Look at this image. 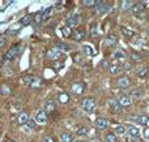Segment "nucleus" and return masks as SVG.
<instances>
[{"label":"nucleus","mask_w":149,"mask_h":142,"mask_svg":"<svg viewBox=\"0 0 149 142\" xmlns=\"http://www.w3.org/2000/svg\"><path fill=\"white\" fill-rule=\"evenodd\" d=\"M94 107H95V102L93 98H85L84 101H82V108H84V111L88 112V114H92V112L94 111Z\"/></svg>","instance_id":"nucleus-1"},{"label":"nucleus","mask_w":149,"mask_h":142,"mask_svg":"<svg viewBox=\"0 0 149 142\" xmlns=\"http://www.w3.org/2000/svg\"><path fill=\"white\" fill-rule=\"evenodd\" d=\"M80 22H81V17H80L77 13H72V14L67 18V26L68 28H71V29L76 28Z\"/></svg>","instance_id":"nucleus-2"},{"label":"nucleus","mask_w":149,"mask_h":142,"mask_svg":"<svg viewBox=\"0 0 149 142\" xmlns=\"http://www.w3.org/2000/svg\"><path fill=\"white\" fill-rule=\"evenodd\" d=\"M20 50H21L20 44H15L13 47H10L9 51L5 54V60H13L16 56H17L18 52H20Z\"/></svg>","instance_id":"nucleus-3"},{"label":"nucleus","mask_w":149,"mask_h":142,"mask_svg":"<svg viewBox=\"0 0 149 142\" xmlns=\"http://www.w3.org/2000/svg\"><path fill=\"white\" fill-rule=\"evenodd\" d=\"M60 55H62V51H60L59 48H50L49 51H47V59L49 60H52V61H55V60H58L60 57Z\"/></svg>","instance_id":"nucleus-4"},{"label":"nucleus","mask_w":149,"mask_h":142,"mask_svg":"<svg viewBox=\"0 0 149 142\" xmlns=\"http://www.w3.org/2000/svg\"><path fill=\"white\" fill-rule=\"evenodd\" d=\"M36 123H37V124H46V123H47V112L45 111V110L37 112Z\"/></svg>","instance_id":"nucleus-5"},{"label":"nucleus","mask_w":149,"mask_h":142,"mask_svg":"<svg viewBox=\"0 0 149 142\" xmlns=\"http://www.w3.org/2000/svg\"><path fill=\"white\" fill-rule=\"evenodd\" d=\"M26 82H28V85L30 86L31 89H37V88H39L41 86V78H38V77H29V78H26Z\"/></svg>","instance_id":"nucleus-6"},{"label":"nucleus","mask_w":149,"mask_h":142,"mask_svg":"<svg viewBox=\"0 0 149 142\" xmlns=\"http://www.w3.org/2000/svg\"><path fill=\"white\" fill-rule=\"evenodd\" d=\"M131 120H134L137 124H141V125H148V121H149V119L147 116H144V115H134V116H131Z\"/></svg>","instance_id":"nucleus-7"},{"label":"nucleus","mask_w":149,"mask_h":142,"mask_svg":"<svg viewBox=\"0 0 149 142\" xmlns=\"http://www.w3.org/2000/svg\"><path fill=\"white\" fill-rule=\"evenodd\" d=\"M109 9H110V7H109L107 4H105L103 1H98L97 5H95V12L100 13V14H102V13H106Z\"/></svg>","instance_id":"nucleus-8"},{"label":"nucleus","mask_w":149,"mask_h":142,"mask_svg":"<svg viewBox=\"0 0 149 142\" xmlns=\"http://www.w3.org/2000/svg\"><path fill=\"white\" fill-rule=\"evenodd\" d=\"M107 124H109V121L105 119V117H98V119L95 120V127H97L100 130L106 129V128H107Z\"/></svg>","instance_id":"nucleus-9"},{"label":"nucleus","mask_w":149,"mask_h":142,"mask_svg":"<svg viewBox=\"0 0 149 142\" xmlns=\"http://www.w3.org/2000/svg\"><path fill=\"white\" fill-rule=\"evenodd\" d=\"M118 103L120 107H128V106H131V99L127 95H120L118 98Z\"/></svg>","instance_id":"nucleus-10"},{"label":"nucleus","mask_w":149,"mask_h":142,"mask_svg":"<svg viewBox=\"0 0 149 142\" xmlns=\"http://www.w3.org/2000/svg\"><path fill=\"white\" fill-rule=\"evenodd\" d=\"M118 86L120 89H128L131 86V81L128 77H122L118 80Z\"/></svg>","instance_id":"nucleus-11"},{"label":"nucleus","mask_w":149,"mask_h":142,"mask_svg":"<svg viewBox=\"0 0 149 142\" xmlns=\"http://www.w3.org/2000/svg\"><path fill=\"white\" fill-rule=\"evenodd\" d=\"M127 133H128L130 137H139L140 130H139V128H136L135 125H131V127L127 128Z\"/></svg>","instance_id":"nucleus-12"},{"label":"nucleus","mask_w":149,"mask_h":142,"mask_svg":"<svg viewBox=\"0 0 149 142\" xmlns=\"http://www.w3.org/2000/svg\"><path fill=\"white\" fill-rule=\"evenodd\" d=\"M28 121H29V115L26 114V112H21V114L17 116V123L18 124L24 125V124H26Z\"/></svg>","instance_id":"nucleus-13"},{"label":"nucleus","mask_w":149,"mask_h":142,"mask_svg":"<svg viewBox=\"0 0 149 142\" xmlns=\"http://www.w3.org/2000/svg\"><path fill=\"white\" fill-rule=\"evenodd\" d=\"M109 107H110V110H113V111H119L120 110V106H119V103H118V101H115V99H113V98H110L109 99Z\"/></svg>","instance_id":"nucleus-14"},{"label":"nucleus","mask_w":149,"mask_h":142,"mask_svg":"<svg viewBox=\"0 0 149 142\" xmlns=\"http://www.w3.org/2000/svg\"><path fill=\"white\" fill-rule=\"evenodd\" d=\"M45 111L49 112V114H51V112L55 111V103L52 101H49L46 102V104H45Z\"/></svg>","instance_id":"nucleus-15"},{"label":"nucleus","mask_w":149,"mask_h":142,"mask_svg":"<svg viewBox=\"0 0 149 142\" xmlns=\"http://www.w3.org/2000/svg\"><path fill=\"white\" fill-rule=\"evenodd\" d=\"M109 73H110L111 76H114V74H118V73H120V70H122V68H120V65H110V68H109Z\"/></svg>","instance_id":"nucleus-16"},{"label":"nucleus","mask_w":149,"mask_h":142,"mask_svg":"<svg viewBox=\"0 0 149 142\" xmlns=\"http://www.w3.org/2000/svg\"><path fill=\"white\" fill-rule=\"evenodd\" d=\"M72 91L74 94H81L82 91H84V86H82V83H73L72 85Z\"/></svg>","instance_id":"nucleus-17"},{"label":"nucleus","mask_w":149,"mask_h":142,"mask_svg":"<svg viewBox=\"0 0 149 142\" xmlns=\"http://www.w3.org/2000/svg\"><path fill=\"white\" fill-rule=\"evenodd\" d=\"M82 5L86 8H95V5H97L98 0H82Z\"/></svg>","instance_id":"nucleus-18"},{"label":"nucleus","mask_w":149,"mask_h":142,"mask_svg":"<svg viewBox=\"0 0 149 142\" xmlns=\"http://www.w3.org/2000/svg\"><path fill=\"white\" fill-rule=\"evenodd\" d=\"M82 51H84V54L88 55V56H92V55L94 54V50H93V47L89 46V44H84V46H82Z\"/></svg>","instance_id":"nucleus-19"},{"label":"nucleus","mask_w":149,"mask_h":142,"mask_svg":"<svg viewBox=\"0 0 149 142\" xmlns=\"http://www.w3.org/2000/svg\"><path fill=\"white\" fill-rule=\"evenodd\" d=\"M33 20H34L33 14H26V16H24V17L21 18V23H22V25H29Z\"/></svg>","instance_id":"nucleus-20"},{"label":"nucleus","mask_w":149,"mask_h":142,"mask_svg":"<svg viewBox=\"0 0 149 142\" xmlns=\"http://www.w3.org/2000/svg\"><path fill=\"white\" fill-rule=\"evenodd\" d=\"M132 12L134 13H140L144 10V4L143 3H137V4H134V7H132Z\"/></svg>","instance_id":"nucleus-21"},{"label":"nucleus","mask_w":149,"mask_h":142,"mask_svg":"<svg viewBox=\"0 0 149 142\" xmlns=\"http://www.w3.org/2000/svg\"><path fill=\"white\" fill-rule=\"evenodd\" d=\"M115 133L118 136H123L127 133V128L124 127V125H116L115 127Z\"/></svg>","instance_id":"nucleus-22"},{"label":"nucleus","mask_w":149,"mask_h":142,"mask_svg":"<svg viewBox=\"0 0 149 142\" xmlns=\"http://www.w3.org/2000/svg\"><path fill=\"white\" fill-rule=\"evenodd\" d=\"M60 140H62V142H72L73 138L71 133H62L60 134Z\"/></svg>","instance_id":"nucleus-23"},{"label":"nucleus","mask_w":149,"mask_h":142,"mask_svg":"<svg viewBox=\"0 0 149 142\" xmlns=\"http://www.w3.org/2000/svg\"><path fill=\"white\" fill-rule=\"evenodd\" d=\"M84 37H85V34H84V31H74V33L72 34V38L74 39V41H82L84 39Z\"/></svg>","instance_id":"nucleus-24"},{"label":"nucleus","mask_w":149,"mask_h":142,"mask_svg":"<svg viewBox=\"0 0 149 142\" xmlns=\"http://www.w3.org/2000/svg\"><path fill=\"white\" fill-rule=\"evenodd\" d=\"M116 43V37L114 35V34H109L107 38H106V44H109V46H113V44Z\"/></svg>","instance_id":"nucleus-25"},{"label":"nucleus","mask_w":149,"mask_h":142,"mask_svg":"<svg viewBox=\"0 0 149 142\" xmlns=\"http://www.w3.org/2000/svg\"><path fill=\"white\" fill-rule=\"evenodd\" d=\"M132 7H134V3H132L131 0H124V1H122V9L123 10H127V9H130V8L132 9Z\"/></svg>","instance_id":"nucleus-26"},{"label":"nucleus","mask_w":149,"mask_h":142,"mask_svg":"<svg viewBox=\"0 0 149 142\" xmlns=\"http://www.w3.org/2000/svg\"><path fill=\"white\" fill-rule=\"evenodd\" d=\"M148 73H149V68L148 67H144L143 69H140L139 72H137V77L144 78V77H147V76H148Z\"/></svg>","instance_id":"nucleus-27"},{"label":"nucleus","mask_w":149,"mask_h":142,"mask_svg":"<svg viewBox=\"0 0 149 142\" xmlns=\"http://www.w3.org/2000/svg\"><path fill=\"white\" fill-rule=\"evenodd\" d=\"M0 93H1L3 95H5V97L9 95L10 94V88L8 85H1L0 86Z\"/></svg>","instance_id":"nucleus-28"},{"label":"nucleus","mask_w":149,"mask_h":142,"mask_svg":"<svg viewBox=\"0 0 149 142\" xmlns=\"http://www.w3.org/2000/svg\"><path fill=\"white\" fill-rule=\"evenodd\" d=\"M62 34L64 37H72V29L71 28H68V26H63L62 28Z\"/></svg>","instance_id":"nucleus-29"},{"label":"nucleus","mask_w":149,"mask_h":142,"mask_svg":"<svg viewBox=\"0 0 149 142\" xmlns=\"http://www.w3.org/2000/svg\"><path fill=\"white\" fill-rule=\"evenodd\" d=\"M114 57H115L116 60H124L126 59V55H124V52L122 51V50H119V51H116L115 54H114Z\"/></svg>","instance_id":"nucleus-30"},{"label":"nucleus","mask_w":149,"mask_h":142,"mask_svg":"<svg viewBox=\"0 0 149 142\" xmlns=\"http://www.w3.org/2000/svg\"><path fill=\"white\" fill-rule=\"evenodd\" d=\"M105 140L106 142H116V136L114 133H107L105 136Z\"/></svg>","instance_id":"nucleus-31"},{"label":"nucleus","mask_w":149,"mask_h":142,"mask_svg":"<svg viewBox=\"0 0 149 142\" xmlns=\"http://www.w3.org/2000/svg\"><path fill=\"white\" fill-rule=\"evenodd\" d=\"M76 134H77V136H80V137H81V136L88 134V128H86V127H80L79 129L76 130Z\"/></svg>","instance_id":"nucleus-32"},{"label":"nucleus","mask_w":149,"mask_h":142,"mask_svg":"<svg viewBox=\"0 0 149 142\" xmlns=\"http://www.w3.org/2000/svg\"><path fill=\"white\" fill-rule=\"evenodd\" d=\"M58 101H59L60 103H67V102L70 101V97H68L67 94L63 93V94H60V95L58 97Z\"/></svg>","instance_id":"nucleus-33"},{"label":"nucleus","mask_w":149,"mask_h":142,"mask_svg":"<svg viewBox=\"0 0 149 142\" xmlns=\"http://www.w3.org/2000/svg\"><path fill=\"white\" fill-rule=\"evenodd\" d=\"M56 48H59L60 51H62V50H63V51H68V50H70V47H68L65 43H63V42H59V43L56 44Z\"/></svg>","instance_id":"nucleus-34"},{"label":"nucleus","mask_w":149,"mask_h":142,"mask_svg":"<svg viewBox=\"0 0 149 142\" xmlns=\"http://www.w3.org/2000/svg\"><path fill=\"white\" fill-rule=\"evenodd\" d=\"M122 31H123V33L126 34L127 37H134V34H135L134 31L130 30V29H128V28H126V26H122Z\"/></svg>","instance_id":"nucleus-35"},{"label":"nucleus","mask_w":149,"mask_h":142,"mask_svg":"<svg viewBox=\"0 0 149 142\" xmlns=\"http://www.w3.org/2000/svg\"><path fill=\"white\" fill-rule=\"evenodd\" d=\"M50 12H51V9H50V8H47V9H45L43 12H42V21H46L47 18H49Z\"/></svg>","instance_id":"nucleus-36"},{"label":"nucleus","mask_w":149,"mask_h":142,"mask_svg":"<svg viewBox=\"0 0 149 142\" xmlns=\"http://www.w3.org/2000/svg\"><path fill=\"white\" fill-rule=\"evenodd\" d=\"M34 20H36L37 23H41L42 22V13H38V14L34 16Z\"/></svg>","instance_id":"nucleus-37"},{"label":"nucleus","mask_w":149,"mask_h":142,"mask_svg":"<svg viewBox=\"0 0 149 142\" xmlns=\"http://www.w3.org/2000/svg\"><path fill=\"white\" fill-rule=\"evenodd\" d=\"M131 67H132V61H126L123 64V69H126V70L131 69Z\"/></svg>","instance_id":"nucleus-38"},{"label":"nucleus","mask_w":149,"mask_h":142,"mask_svg":"<svg viewBox=\"0 0 149 142\" xmlns=\"http://www.w3.org/2000/svg\"><path fill=\"white\" fill-rule=\"evenodd\" d=\"M26 124L29 125V129H33L34 125H36V120H30V119H29V121L26 123Z\"/></svg>","instance_id":"nucleus-39"},{"label":"nucleus","mask_w":149,"mask_h":142,"mask_svg":"<svg viewBox=\"0 0 149 142\" xmlns=\"http://www.w3.org/2000/svg\"><path fill=\"white\" fill-rule=\"evenodd\" d=\"M101 64H102V67H103V68H107V69L110 68V65H111V64H109L107 60H102V63H101Z\"/></svg>","instance_id":"nucleus-40"},{"label":"nucleus","mask_w":149,"mask_h":142,"mask_svg":"<svg viewBox=\"0 0 149 142\" xmlns=\"http://www.w3.org/2000/svg\"><path fill=\"white\" fill-rule=\"evenodd\" d=\"M42 142H55V141L52 137H49V136H47V137H45L43 140H42Z\"/></svg>","instance_id":"nucleus-41"},{"label":"nucleus","mask_w":149,"mask_h":142,"mask_svg":"<svg viewBox=\"0 0 149 142\" xmlns=\"http://www.w3.org/2000/svg\"><path fill=\"white\" fill-rule=\"evenodd\" d=\"M132 95H135L136 98H140V97H141V91H139V90L132 91Z\"/></svg>","instance_id":"nucleus-42"},{"label":"nucleus","mask_w":149,"mask_h":142,"mask_svg":"<svg viewBox=\"0 0 149 142\" xmlns=\"http://www.w3.org/2000/svg\"><path fill=\"white\" fill-rule=\"evenodd\" d=\"M5 44V38L3 35H0V47H3Z\"/></svg>","instance_id":"nucleus-43"},{"label":"nucleus","mask_w":149,"mask_h":142,"mask_svg":"<svg viewBox=\"0 0 149 142\" xmlns=\"http://www.w3.org/2000/svg\"><path fill=\"white\" fill-rule=\"evenodd\" d=\"M131 59H134V60H140V59H141V57L139 56V54H132Z\"/></svg>","instance_id":"nucleus-44"},{"label":"nucleus","mask_w":149,"mask_h":142,"mask_svg":"<svg viewBox=\"0 0 149 142\" xmlns=\"http://www.w3.org/2000/svg\"><path fill=\"white\" fill-rule=\"evenodd\" d=\"M144 137L149 140V128H145V130H144Z\"/></svg>","instance_id":"nucleus-45"},{"label":"nucleus","mask_w":149,"mask_h":142,"mask_svg":"<svg viewBox=\"0 0 149 142\" xmlns=\"http://www.w3.org/2000/svg\"><path fill=\"white\" fill-rule=\"evenodd\" d=\"M92 35L93 37H97V29H95V26H93V28H92Z\"/></svg>","instance_id":"nucleus-46"},{"label":"nucleus","mask_w":149,"mask_h":142,"mask_svg":"<svg viewBox=\"0 0 149 142\" xmlns=\"http://www.w3.org/2000/svg\"><path fill=\"white\" fill-rule=\"evenodd\" d=\"M74 142H84V141H81V140H77V141H74Z\"/></svg>","instance_id":"nucleus-47"},{"label":"nucleus","mask_w":149,"mask_h":142,"mask_svg":"<svg viewBox=\"0 0 149 142\" xmlns=\"http://www.w3.org/2000/svg\"><path fill=\"white\" fill-rule=\"evenodd\" d=\"M0 61H1V54H0Z\"/></svg>","instance_id":"nucleus-48"}]
</instances>
